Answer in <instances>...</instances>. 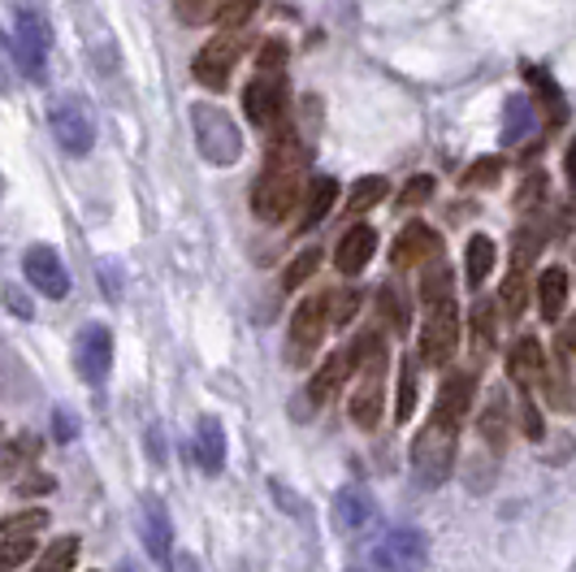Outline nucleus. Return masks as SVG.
Returning a JSON list of instances; mask_svg holds the SVG:
<instances>
[{
  "label": "nucleus",
  "instance_id": "obj_29",
  "mask_svg": "<svg viewBox=\"0 0 576 572\" xmlns=\"http://www.w3.org/2000/svg\"><path fill=\"white\" fill-rule=\"evenodd\" d=\"M525 299H529V283H525V274H512L503 290H498V308H503V317H520L525 313Z\"/></svg>",
  "mask_w": 576,
  "mask_h": 572
},
{
  "label": "nucleus",
  "instance_id": "obj_28",
  "mask_svg": "<svg viewBox=\"0 0 576 572\" xmlns=\"http://www.w3.org/2000/svg\"><path fill=\"white\" fill-rule=\"evenodd\" d=\"M386 191H390V183H386V178H360V183L351 187L347 208H351V213H369V208H377L381 200H386Z\"/></svg>",
  "mask_w": 576,
  "mask_h": 572
},
{
  "label": "nucleus",
  "instance_id": "obj_27",
  "mask_svg": "<svg viewBox=\"0 0 576 572\" xmlns=\"http://www.w3.org/2000/svg\"><path fill=\"white\" fill-rule=\"evenodd\" d=\"M79 560V538H57L40 555V572H70Z\"/></svg>",
  "mask_w": 576,
  "mask_h": 572
},
{
  "label": "nucleus",
  "instance_id": "obj_44",
  "mask_svg": "<svg viewBox=\"0 0 576 572\" xmlns=\"http://www.w3.org/2000/svg\"><path fill=\"white\" fill-rule=\"evenodd\" d=\"M542 191H546V174H534L525 187H520V196H516V205L520 208H534L542 200Z\"/></svg>",
  "mask_w": 576,
  "mask_h": 572
},
{
  "label": "nucleus",
  "instance_id": "obj_8",
  "mask_svg": "<svg viewBox=\"0 0 576 572\" xmlns=\"http://www.w3.org/2000/svg\"><path fill=\"white\" fill-rule=\"evenodd\" d=\"M455 347H459V313H455L451 299H443V304H434L429 322L420 329V361L425 365H447L455 356Z\"/></svg>",
  "mask_w": 576,
  "mask_h": 572
},
{
  "label": "nucleus",
  "instance_id": "obj_32",
  "mask_svg": "<svg viewBox=\"0 0 576 572\" xmlns=\"http://www.w3.org/2000/svg\"><path fill=\"white\" fill-rule=\"evenodd\" d=\"M317 265H321V252L317 247H308V252H299L295 260H290V269H287V278H282V286L287 290H295V286H304L312 274H317Z\"/></svg>",
  "mask_w": 576,
  "mask_h": 572
},
{
  "label": "nucleus",
  "instance_id": "obj_31",
  "mask_svg": "<svg viewBox=\"0 0 576 572\" xmlns=\"http://www.w3.org/2000/svg\"><path fill=\"white\" fill-rule=\"evenodd\" d=\"M537 252H542V235L537 230H520L516 244H512V274H525L534 265Z\"/></svg>",
  "mask_w": 576,
  "mask_h": 572
},
{
  "label": "nucleus",
  "instance_id": "obj_41",
  "mask_svg": "<svg viewBox=\"0 0 576 572\" xmlns=\"http://www.w3.org/2000/svg\"><path fill=\"white\" fill-rule=\"evenodd\" d=\"M256 4H260V0H226V4L217 9V22H221V27H244L247 18L256 13Z\"/></svg>",
  "mask_w": 576,
  "mask_h": 572
},
{
  "label": "nucleus",
  "instance_id": "obj_19",
  "mask_svg": "<svg viewBox=\"0 0 576 572\" xmlns=\"http://www.w3.org/2000/svg\"><path fill=\"white\" fill-rule=\"evenodd\" d=\"M377 416H381V365H369L360 368V386L351 395V421L360 430H373Z\"/></svg>",
  "mask_w": 576,
  "mask_h": 572
},
{
  "label": "nucleus",
  "instance_id": "obj_9",
  "mask_svg": "<svg viewBox=\"0 0 576 572\" xmlns=\"http://www.w3.org/2000/svg\"><path fill=\"white\" fill-rule=\"evenodd\" d=\"M239 66V36L235 31H221L196 52V79L205 82L208 91H221L230 82V70Z\"/></svg>",
  "mask_w": 576,
  "mask_h": 572
},
{
  "label": "nucleus",
  "instance_id": "obj_36",
  "mask_svg": "<svg viewBox=\"0 0 576 572\" xmlns=\"http://www.w3.org/2000/svg\"><path fill=\"white\" fill-rule=\"evenodd\" d=\"M31 551H36L31 538H9V542H0V572H13L18 564H27Z\"/></svg>",
  "mask_w": 576,
  "mask_h": 572
},
{
  "label": "nucleus",
  "instance_id": "obj_24",
  "mask_svg": "<svg viewBox=\"0 0 576 572\" xmlns=\"http://www.w3.org/2000/svg\"><path fill=\"white\" fill-rule=\"evenodd\" d=\"M534 130H537L534 105H529L525 96H512V100L503 105V144H507V148H520V144H529Z\"/></svg>",
  "mask_w": 576,
  "mask_h": 572
},
{
  "label": "nucleus",
  "instance_id": "obj_4",
  "mask_svg": "<svg viewBox=\"0 0 576 572\" xmlns=\"http://www.w3.org/2000/svg\"><path fill=\"white\" fill-rule=\"evenodd\" d=\"M48 43H52V31H48L43 13L18 9V22H13V61H18V70L31 82L48 79Z\"/></svg>",
  "mask_w": 576,
  "mask_h": 572
},
{
  "label": "nucleus",
  "instance_id": "obj_17",
  "mask_svg": "<svg viewBox=\"0 0 576 572\" xmlns=\"http://www.w3.org/2000/svg\"><path fill=\"white\" fill-rule=\"evenodd\" d=\"M507 373H512L520 386L542 382V377H546V347H542V338L520 334L516 347H512V356H507Z\"/></svg>",
  "mask_w": 576,
  "mask_h": 572
},
{
  "label": "nucleus",
  "instance_id": "obj_47",
  "mask_svg": "<svg viewBox=\"0 0 576 572\" xmlns=\"http://www.w3.org/2000/svg\"><path fill=\"white\" fill-rule=\"evenodd\" d=\"M169 569L173 572H200V564H196V555H173V560H169Z\"/></svg>",
  "mask_w": 576,
  "mask_h": 572
},
{
  "label": "nucleus",
  "instance_id": "obj_39",
  "mask_svg": "<svg viewBox=\"0 0 576 572\" xmlns=\"http://www.w3.org/2000/svg\"><path fill=\"white\" fill-rule=\"evenodd\" d=\"M434 178L429 174H420V178H411L408 187H404V196H399V208H420V205H429L434 200Z\"/></svg>",
  "mask_w": 576,
  "mask_h": 572
},
{
  "label": "nucleus",
  "instance_id": "obj_22",
  "mask_svg": "<svg viewBox=\"0 0 576 572\" xmlns=\"http://www.w3.org/2000/svg\"><path fill=\"white\" fill-rule=\"evenodd\" d=\"M196 460L205 473H221L226 469V430L217 416H205L196 425Z\"/></svg>",
  "mask_w": 576,
  "mask_h": 572
},
{
  "label": "nucleus",
  "instance_id": "obj_40",
  "mask_svg": "<svg viewBox=\"0 0 576 572\" xmlns=\"http://www.w3.org/2000/svg\"><path fill=\"white\" fill-rule=\"evenodd\" d=\"M326 304H334V308H326V317L342 326V322H351V317H356V308H360V295H356V290H338V295H329Z\"/></svg>",
  "mask_w": 576,
  "mask_h": 572
},
{
  "label": "nucleus",
  "instance_id": "obj_20",
  "mask_svg": "<svg viewBox=\"0 0 576 572\" xmlns=\"http://www.w3.org/2000/svg\"><path fill=\"white\" fill-rule=\"evenodd\" d=\"M568 290H573V283H568V269H564V265L542 269V278H537V308H542L546 322H559V317H564Z\"/></svg>",
  "mask_w": 576,
  "mask_h": 572
},
{
  "label": "nucleus",
  "instance_id": "obj_7",
  "mask_svg": "<svg viewBox=\"0 0 576 572\" xmlns=\"http://www.w3.org/2000/svg\"><path fill=\"white\" fill-rule=\"evenodd\" d=\"M75 368H79L82 382H105L109 368H113V329L91 322L75 334Z\"/></svg>",
  "mask_w": 576,
  "mask_h": 572
},
{
  "label": "nucleus",
  "instance_id": "obj_18",
  "mask_svg": "<svg viewBox=\"0 0 576 572\" xmlns=\"http://www.w3.org/2000/svg\"><path fill=\"white\" fill-rule=\"evenodd\" d=\"M373 516H377V507H373L365 486H342V491L334 494V521H338V530L360 533Z\"/></svg>",
  "mask_w": 576,
  "mask_h": 572
},
{
  "label": "nucleus",
  "instance_id": "obj_5",
  "mask_svg": "<svg viewBox=\"0 0 576 572\" xmlns=\"http://www.w3.org/2000/svg\"><path fill=\"white\" fill-rule=\"evenodd\" d=\"M48 122H52L57 144H61L70 157H87V152L96 148V122H91V114H87V105H82L79 96H61V100H52Z\"/></svg>",
  "mask_w": 576,
  "mask_h": 572
},
{
  "label": "nucleus",
  "instance_id": "obj_35",
  "mask_svg": "<svg viewBox=\"0 0 576 572\" xmlns=\"http://www.w3.org/2000/svg\"><path fill=\"white\" fill-rule=\"evenodd\" d=\"M420 299H425V304L451 299V269H429L425 283H420Z\"/></svg>",
  "mask_w": 576,
  "mask_h": 572
},
{
  "label": "nucleus",
  "instance_id": "obj_25",
  "mask_svg": "<svg viewBox=\"0 0 576 572\" xmlns=\"http://www.w3.org/2000/svg\"><path fill=\"white\" fill-rule=\"evenodd\" d=\"M494 260H498V247H494L490 235H473L468 252H464V278H468V286L486 283L494 274Z\"/></svg>",
  "mask_w": 576,
  "mask_h": 572
},
{
  "label": "nucleus",
  "instance_id": "obj_33",
  "mask_svg": "<svg viewBox=\"0 0 576 572\" xmlns=\"http://www.w3.org/2000/svg\"><path fill=\"white\" fill-rule=\"evenodd\" d=\"M48 525V512H40V507H31V512H18V516H9L0 530L9 533V538H36V533Z\"/></svg>",
  "mask_w": 576,
  "mask_h": 572
},
{
  "label": "nucleus",
  "instance_id": "obj_6",
  "mask_svg": "<svg viewBox=\"0 0 576 572\" xmlns=\"http://www.w3.org/2000/svg\"><path fill=\"white\" fill-rule=\"evenodd\" d=\"M373 564L381 572H425V564H429V538L420 530H390L377 542Z\"/></svg>",
  "mask_w": 576,
  "mask_h": 572
},
{
  "label": "nucleus",
  "instance_id": "obj_30",
  "mask_svg": "<svg viewBox=\"0 0 576 572\" xmlns=\"http://www.w3.org/2000/svg\"><path fill=\"white\" fill-rule=\"evenodd\" d=\"M498 178H503V161H498V157H481V161H473L464 169L459 183H464L468 191H477V187H494Z\"/></svg>",
  "mask_w": 576,
  "mask_h": 572
},
{
  "label": "nucleus",
  "instance_id": "obj_23",
  "mask_svg": "<svg viewBox=\"0 0 576 572\" xmlns=\"http://www.w3.org/2000/svg\"><path fill=\"white\" fill-rule=\"evenodd\" d=\"M338 200V183L321 174V178H312V187H308V200H299V230H312V226H321L329 217V208Z\"/></svg>",
  "mask_w": 576,
  "mask_h": 572
},
{
  "label": "nucleus",
  "instance_id": "obj_21",
  "mask_svg": "<svg viewBox=\"0 0 576 572\" xmlns=\"http://www.w3.org/2000/svg\"><path fill=\"white\" fill-rule=\"evenodd\" d=\"M351 368H356V365H351V352H338V356H329L326 365L317 368V377L308 382V400H312L317 408H321V404H329V400L338 395V386L351 377Z\"/></svg>",
  "mask_w": 576,
  "mask_h": 572
},
{
  "label": "nucleus",
  "instance_id": "obj_13",
  "mask_svg": "<svg viewBox=\"0 0 576 572\" xmlns=\"http://www.w3.org/2000/svg\"><path fill=\"white\" fill-rule=\"evenodd\" d=\"M326 299L317 295V299H304L299 308H295V322H290V347H295V361H304V356H312L317 347H321V334H326L329 317H326Z\"/></svg>",
  "mask_w": 576,
  "mask_h": 572
},
{
  "label": "nucleus",
  "instance_id": "obj_10",
  "mask_svg": "<svg viewBox=\"0 0 576 572\" xmlns=\"http://www.w3.org/2000/svg\"><path fill=\"white\" fill-rule=\"evenodd\" d=\"M139 533H143L148 555L161 569H169V560H173V525H169V507H165L157 494H143L139 499Z\"/></svg>",
  "mask_w": 576,
  "mask_h": 572
},
{
  "label": "nucleus",
  "instance_id": "obj_38",
  "mask_svg": "<svg viewBox=\"0 0 576 572\" xmlns=\"http://www.w3.org/2000/svg\"><path fill=\"white\" fill-rule=\"evenodd\" d=\"M481 434L490 438L494 447H503V443H507V412H503V400H498V395H494L490 412L481 416Z\"/></svg>",
  "mask_w": 576,
  "mask_h": 572
},
{
  "label": "nucleus",
  "instance_id": "obj_43",
  "mask_svg": "<svg viewBox=\"0 0 576 572\" xmlns=\"http://www.w3.org/2000/svg\"><path fill=\"white\" fill-rule=\"evenodd\" d=\"M287 61V43H265L260 48V75H278Z\"/></svg>",
  "mask_w": 576,
  "mask_h": 572
},
{
  "label": "nucleus",
  "instance_id": "obj_46",
  "mask_svg": "<svg viewBox=\"0 0 576 572\" xmlns=\"http://www.w3.org/2000/svg\"><path fill=\"white\" fill-rule=\"evenodd\" d=\"M4 299H9V308H13V317H22V322H27L31 313H36V308L27 304V295H22L18 286H4Z\"/></svg>",
  "mask_w": 576,
  "mask_h": 572
},
{
  "label": "nucleus",
  "instance_id": "obj_14",
  "mask_svg": "<svg viewBox=\"0 0 576 572\" xmlns=\"http://www.w3.org/2000/svg\"><path fill=\"white\" fill-rule=\"evenodd\" d=\"M473 395H477V382H473V373H451L447 382H443V391H438V404H434V421L438 425H459L468 412H473Z\"/></svg>",
  "mask_w": 576,
  "mask_h": 572
},
{
  "label": "nucleus",
  "instance_id": "obj_45",
  "mask_svg": "<svg viewBox=\"0 0 576 572\" xmlns=\"http://www.w3.org/2000/svg\"><path fill=\"white\" fill-rule=\"evenodd\" d=\"M520 425H525V434H529V438H542V416H537L534 400H525V404H520Z\"/></svg>",
  "mask_w": 576,
  "mask_h": 572
},
{
  "label": "nucleus",
  "instance_id": "obj_15",
  "mask_svg": "<svg viewBox=\"0 0 576 572\" xmlns=\"http://www.w3.org/2000/svg\"><path fill=\"white\" fill-rule=\"evenodd\" d=\"M434 252H438V235H434L425 221H411V226L399 230V239L390 247V260H395V269H416V265H425Z\"/></svg>",
  "mask_w": 576,
  "mask_h": 572
},
{
  "label": "nucleus",
  "instance_id": "obj_26",
  "mask_svg": "<svg viewBox=\"0 0 576 572\" xmlns=\"http://www.w3.org/2000/svg\"><path fill=\"white\" fill-rule=\"evenodd\" d=\"M529 82H534L537 91H542V105H546V114H550V122L564 126L568 122V100H564V91H559V82L550 79V75H542V70H529Z\"/></svg>",
  "mask_w": 576,
  "mask_h": 572
},
{
  "label": "nucleus",
  "instance_id": "obj_37",
  "mask_svg": "<svg viewBox=\"0 0 576 572\" xmlns=\"http://www.w3.org/2000/svg\"><path fill=\"white\" fill-rule=\"evenodd\" d=\"M473 338H477V352H490L494 347V308L490 304H473Z\"/></svg>",
  "mask_w": 576,
  "mask_h": 572
},
{
  "label": "nucleus",
  "instance_id": "obj_12",
  "mask_svg": "<svg viewBox=\"0 0 576 572\" xmlns=\"http://www.w3.org/2000/svg\"><path fill=\"white\" fill-rule=\"evenodd\" d=\"M287 109V87L278 75H260L256 82H247L244 91V114L251 126H274Z\"/></svg>",
  "mask_w": 576,
  "mask_h": 572
},
{
  "label": "nucleus",
  "instance_id": "obj_2",
  "mask_svg": "<svg viewBox=\"0 0 576 572\" xmlns=\"http://www.w3.org/2000/svg\"><path fill=\"white\" fill-rule=\"evenodd\" d=\"M411 477H416V486L420 491H438L443 482H447V473H451L455 464V430L451 425H438V421H429L416 438H411Z\"/></svg>",
  "mask_w": 576,
  "mask_h": 572
},
{
  "label": "nucleus",
  "instance_id": "obj_34",
  "mask_svg": "<svg viewBox=\"0 0 576 572\" xmlns=\"http://www.w3.org/2000/svg\"><path fill=\"white\" fill-rule=\"evenodd\" d=\"M411 408H416V368H411V356L399 365V404H395V416L399 421H411Z\"/></svg>",
  "mask_w": 576,
  "mask_h": 572
},
{
  "label": "nucleus",
  "instance_id": "obj_42",
  "mask_svg": "<svg viewBox=\"0 0 576 572\" xmlns=\"http://www.w3.org/2000/svg\"><path fill=\"white\" fill-rule=\"evenodd\" d=\"M52 434H57L61 443L79 438V416H75L70 408H57V412H52Z\"/></svg>",
  "mask_w": 576,
  "mask_h": 572
},
{
  "label": "nucleus",
  "instance_id": "obj_3",
  "mask_svg": "<svg viewBox=\"0 0 576 572\" xmlns=\"http://www.w3.org/2000/svg\"><path fill=\"white\" fill-rule=\"evenodd\" d=\"M191 126H196V144H200L205 161L239 165V157H244V135H239V126H235V118H230L226 109H217V105H196V109H191Z\"/></svg>",
  "mask_w": 576,
  "mask_h": 572
},
{
  "label": "nucleus",
  "instance_id": "obj_11",
  "mask_svg": "<svg viewBox=\"0 0 576 572\" xmlns=\"http://www.w3.org/2000/svg\"><path fill=\"white\" fill-rule=\"evenodd\" d=\"M22 269H27L31 286H40L48 299H66V295H70V274H66L61 256H57V252H52L48 244L27 247V256H22Z\"/></svg>",
  "mask_w": 576,
  "mask_h": 572
},
{
  "label": "nucleus",
  "instance_id": "obj_1",
  "mask_svg": "<svg viewBox=\"0 0 576 572\" xmlns=\"http://www.w3.org/2000/svg\"><path fill=\"white\" fill-rule=\"evenodd\" d=\"M304 165H308V152L295 135H282L269 152V165L265 174L256 178V191H251V208L260 221H287L290 213L304 200Z\"/></svg>",
  "mask_w": 576,
  "mask_h": 572
},
{
  "label": "nucleus",
  "instance_id": "obj_16",
  "mask_svg": "<svg viewBox=\"0 0 576 572\" xmlns=\"http://www.w3.org/2000/svg\"><path fill=\"white\" fill-rule=\"evenodd\" d=\"M373 252H377V235H373L369 226H351L342 239H338V252H334V265H338V274H365V265L373 260Z\"/></svg>",
  "mask_w": 576,
  "mask_h": 572
},
{
  "label": "nucleus",
  "instance_id": "obj_48",
  "mask_svg": "<svg viewBox=\"0 0 576 572\" xmlns=\"http://www.w3.org/2000/svg\"><path fill=\"white\" fill-rule=\"evenodd\" d=\"M118 572H139V569H135V564H122V569H118Z\"/></svg>",
  "mask_w": 576,
  "mask_h": 572
}]
</instances>
